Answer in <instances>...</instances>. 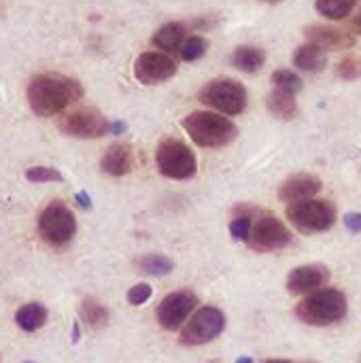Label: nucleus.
<instances>
[{
    "mask_svg": "<svg viewBox=\"0 0 361 363\" xmlns=\"http://www.w3.org/2000/svg\"><path fill=\"white\" fill-rule=\"evenodd\" d=\"M83 96V85L64 74H36L28 85V104L38 117H51Z\"/></svg>",
    "mask_w": 361,
    "mask_h": 363,
    "instance_id": "1",
    "label": "nucleus"
},
{
    "mask_svg": "<svg viewBox=\"0 0 361 363\" xmlns=\"http://www.w3.org/2000/svg\"><path fill=\"white\" fill-rule=\"evenodd\" d=\"M181 125L189 134V138L204 149L226 147L238 136L236 123L223 117L221 113L213 111H194L187 117H183Z\"/></svg>",
    "mask_w": 361,
    "mask_h": 363,
    "instance_id": "2",
    "label": "nucleus"
},
{
    "mask_svg": "<svg viewBox=\"0 0 361 363\" xmlns=\"http://www.w3.org/2000/svg\"><path fill=\"white\" fill-rule=\"evenodd\" d=\"M347 296L338 289H319L311 296H306L298 306L296 315L302 323L315 325V328H328L336 325L347 315Z\"/></svg>",
    "mask_w": 361,
    "mask_h": 363,
    "instance_id": "3",
    "label": "nucleus"
},
{
    "mask_svg": "<svg viewBox=\"0 0 361 363\" xmlns=\"http://www.w3.org/2000/svg\"><path fill=\"white\" fill-rule=\"evenodd\" d=\"M198 100L202 104L215 108L221 115H240L247 108L249 96H247V89L240 81L223 77V79L209 81L200 89Z\"/></svg>",
    "mask_w": 361,
    "mask_h": 363,
    "instance_id": "4",
    "label": "nucleus"
},
{
    "mask_svg": "<svg viewBox=\"0 0 361 363\" xmlns=\"http://www.w3.org/2000/svg\"><path fill=\"white\" fill-rule=\"evenodd\" d=\"M157 170L172 181H187L198 172V160L194 151L179 138H164L155 151Z\"/></svg>",
    "mask_w": 361,
    "mask_h": 363,
    "instance_id": "5",
    "label": "nucleus"
},
{
    "mask_svg": "<svg viewBox=\"0 0 361 363\" xmlns=\"http://www.w3.org/2000/svg\"><path fill=\"white\" fill-rule=\"evenodd\" d=\"M287 219L302 234L328 232L336 223V206L330 200H317V198L302 200V202L289 204Z\"/></svg>",
    "mask_w": 361,
    "mask_h": 363,
    "instance_id": "6",
    "label": "nucleus"
},
{
    "mask_svg": "<svg viewBox=\"0 0 361 363\" xmlns=\"http://www.w3.org/2000/svg\"><path fill=\"white\" fill-rule=\"evenodd\" d=\"M38 234L53 247L68 245L77 234V219L72 211L60 200L49 202L38 215Z\"/></svg>",
    "mask_w": 361,
    "mask_h": 363,
    "instance_id": "7",
    "label": "nucleus"
},
{
    "mask_svg": "<svg viewBox=\"0 0 361 363\" xmlns=\"http://www.w3.org/2000/svg\"><path fill=\"white\" fill-rule=\"evenodd\" d=\"M226 330V315L217 306H204L191 315V319L181 330V345L185 347H202L219 338Z\"/></svg>",
    "mask_w": 361,
    "mask_h": 363,
    "instance_id": "8",
    "label": "nucleus"
},
{
    "mask_svg": "<svg viewBox=\"0 0 361 363\" xmlns=\"http://www.w3.org/2000/svg\"><path fill=\"white\" fill-rule=\"evenodd\" d=\"M196 306H198V298L194 291H187V289L172 291L160 302V306L155 311L157 323L166 332H177L183 328V323L189 319V315H194Z\"/></svg>",
    "mask_w": 361,
    "mask_h": 363,
    "instance_id": "9",
    "label": "nucleus"
},
{
    "mask_svg": "<svg viewBox=\"0 0 361 363\" xmlns=\"http://www.w3.org/2000/svg\"><path fill=\"white\" fill-rule=\"evenodd\" d=\"M291 242H294L291 232L277 217L264 215L257 221H253V232H251V240H249V247L253 251L272 253V251H281V249L289 247Z\"/></svg>",
    "mask_w": 361,
    "mask_h": 363,
    "instance_id": "10",
    "label": "nucleus"
},
{
    "mask_svg": "<svg viewBox=\"0 0 361 363\" xmlns=\"http://www.w3.org/2000/svg\"><path fill=\"white\" fill-rule=\"evenodd\" d=\"M60 130L72 138H102L111 132V121L96 108H79L60 121Z\"/></svg>",
    "mask_w": 361,
    "mask_h": 363,
    "instance_id": "11",
    "label": "nucleus"
},
{
    "mask_svg": "<svg viewBox=\"0 0 361 363\" xmlns=\"http://www.w3.org/2000/svg\"><path fill=\"white\" fill-rule=\"evenodd\" d=\"M177 74V62L164 51H145L134 62V77L143 85H157Z\"/></svg>",
    "mask_w": 361,
    "mask_h": 363,
    "instance_id": "12",
    "label": "nucleus"
},
{
    "mask_svg": "<svg viewBox=\"0 0 361 363\" xmlns=\"http://www.w3.org/2000/svg\"><path fill=\"white\" fill-rule=\"evenodd\" d=\"M328 281H330V270L326 266H319V264L300 266L289 272L287 289L294 296H311V294L323 289Z\"/></svg>",
    "mask_w": 361,
    "mask_h": 363,
    "instance_id": "13",
    "label": "nucleus"
},
{
    "mask_svg": "<svg viewBox=\"0 0 361 363\" xmlns=\"http://www.w3.org/2000/svg\"><path fill=\"white\" fill-rule=\"evenodd\" d=\"M321 181L315 174H294L279 187V200L287 204H296L302 200H311L321 191Z\"/></svg>",
    "mask_w": 361,
    "mask_h": 363,
    "instance_id": "14",
    "label": "nucleus"
},
{
    "mask_svg": "<svg viewBox=\"0 0 361 363\" xmlns=\"http://www.w3.org/2000/svg\"><path fill=\"white\" fill-rule=\"evenodd\" d=\"M304 36H306V43H313L321 47L323 51H340V49H349L355 45V38L349 32H343L330 26H306Z\"/></svg>",
    "mask_w": 361,
    "mask_h": 363,
    "instance_id": "15",
    "label": "nucleus"
},
{
    "mask_svg": "<svg viewBox=\"0 0 361 363\" xmlns=\"http://www.w3.org/2000/svg\"><path fill=\"white\" fill-rule=\"evenodd\" d=\"M132 166H134V153L132 147L126 143L111 145L100 160V168L109 177H126L132 172Z\"/></svg>",
    "mask_w": 361,
    "mask_h": 363,
    "instance_id": "16",
    "label": "nucleus"
},
{
    "mask_svg": "<svg viewBox=\"0 0 361 363\" xmlns=\"http://www.w3.org/2000/svg\"><path fill=\"white\" fill-rule=\"evenodd\" d=\"M294 66L304 72H321L328 66V55L321 47L313 43H304L294 53Z\"/></svg>",
    "mask_w": 361,
    "mask_h": 363,
    "instance_id": "17",
    "label": "nucleus"
},
{
    "mask_svg": "<svg viewBox=\"0 0 361 363\" xmlns=\"http://www.w3.org/2000/svg\"><path fill=\"white\" fill-rule=\"evenodd\" d=\"M266 106H268V113L281 121H291L298 115L296 94H289V91H281V89L270 91L266 96Z\"/></svg>",
    "mask_w": 361,
    "mask_h": 363,
    "instance_id": "18",
    "label": "nucleus"
},
{
    "mask_svg": "<svg viewBox=\"0 0 361 363\" xmlns=\"http://www.w3.org/2000/svg\"><path fill=\"white\" fill-rule=\"evenodd\" d=\"M232 64L240 72L255 74L264 68L266 53H264V49H260L255 45H243V47H236V51L232 53Z\"/></svg>",
    "mask_w": 361,
    "mask_h": 363,
    "instance_id": "19",
    "label": "nucleus"
},
{
    "mask_svg": "<svg viewBox=\"0 0 361 363\" xmlns=\"http://www.w3.org/2000/svg\"><path fill=\"white\" fill-rule=\"evenodd\" d=\"M185 32H187V30H185L183 23L170 21V23L162 26V28L153 34L151 43H153L157 49H162L164 53L179 51V49L183 47V43H185Z\"/></svg>",
    "mask_w": 361,
    "mask_h": 363,
    "instance_id": "20",
    "label": "nucleus"
},
{
    "mask_svg": "<svg viewBox=\"0 0 361 363\" xmlns=\"http://www.w3.org/2000/svg\"><path fill=\"white\" fill-rule=\"evenodd\" d=\"M49 319V313L45 306L40 304H23L17 313H15V323L23 330V332H36L40 330Z\"/></svg>",
    "mask_w": 361,
    "mask_h": 363,
    "instance_id": "21",
    "label": "nucleus"
},
{
    "mask_svg": "<svg viewBox=\"0 0 361 363\" xmlns=\"http://www.w3.org/2000/svg\"><path fill=\"white\" fill-rule=\"evenodd\" d=\"M136 266L143 274L147 277H166L174 270V262L166 255H157V253H149L136 259Z\"/></svg>",
    "mask_w": 361,
    "mask_h": 363,
    "instance_id": "22",
    "label": "nucleus"
},
{
    "mask_svg": "<svg viewBox=\"0 0 361 363\" xmlns=\"http://www.w3.org/2000/svg\"><path fill=\"white\" fill-rule=\"evenodd\" d=\"M357 2L360 0H317L315 2V9L323 17H328L332 21H340V19L349 17L355 11Z\"/></svg>",
    "mask_w": 361,
    "mask_h": 363,
    "instance_id": "23",
    "label": "nucleus"
},
{
    "mask_svg": "<svg viewBox=\"0 0 361 363\" xmlns=\"http://www.w3.org/2000/svg\"><path fill=\"white\" fill-rule=\"evenodd\" d=\"M81 319H83L89 328L100 330V328L109 325V311H106V306H102L98 300L85 298V300L81 302Z\"/></svg>",
    "mask_w": 361,
    "mask_h": 363,
    "instance_id": "24",
    "label": "nucleus"
},
{
    "mask_svg": "<svg viewBox=\"0 0 361 363\" xmlns=\"http://www.w3.org/2000/svg\"><path fill=\"white\" fill-rule=\"evenodd\" d=\"M251 232H253V215L251 211H243L236 213V217L230 223V234L236 242H247L251 240Z\"/></svg>",
    "mask_w": 361,
    "mask_h": 363,
    "instance_id": "25",
    "label": "nucleus"
},
{
    "mask_svg": "<svg viewBox=\"0 0 361 363\" xmlns=\"http://www.w3.org/2000/svg\"><path fill=\"white\" fill-rule=\"evenodd\" d=\"M272 83L277 85V89H281V91H289V94H298L302 87H304V83H302V79L296 74V72H291V70H287V68H281V70H274L272 72Z\"/></svg>",
    "mask_w": 361,
    "mask_h": 363,
    "instance_id": "26",
    "label": "nucleus"
},
{
    "mask_svg": "<svg viewBox=\"0 0 361 363\" xmlns=\"http://www.w3.org/2000/svg\"><path fill=\"white\" fill-rule=\"evenodd\" d=\"M206 49H209V40L204 36L194 34V36L185 38L183 47L179 49V53H181V57L185 62H196V60H200L206 53Z\"/></svg>",
    "mask_w": 361,
    "mask_h": 363,
    "instance_id": "27",
    "label": "nucleus"
},
{
    "mask_svg": "<svg viewBox=\"0 0 361 363\" xmlns=\"http://www.w3.org/2000/svg\"><path fill=\"white\" fill-rule=\"evenodd\" d=\"M26 179L30 183H62L64 181L62 172L51 166H32L26 170Z\"/></svg>",
    "mask_w": 361,
    "mask_h": 363,
    "instance_id": "28",
    "label": "nucleus"
},
{
    "mask_svg": "<svg viewBox=\"0 0 361 363\" xmlns=\"http://www.w3.org/2000/svg\"><path fill=\"white\" fill-rule=\"evenodd\" d=\"M336 77L343 81H355L361 77V57L360 55H347L336 66Z\"/></svg>",
    "mask_w": 361,
    "mask_h": 363,
    "instance_id": "29",
    "label": "nucleus"
},
{
    "mask_svg": "<svg viewBox=\"0 0 361 363\" xmlns=\"http://www.w3.org/2000/svg\"><path fill=\"white\" fill-rule=\"evenodd\" d=\"M151 296H153L151 285L138 283V285H134V287L128 291V302H130L132 306H143V304H147V302L151 300Z\"/></svg>",
    "mask_w": 361,
    "mask_h": 363,
    "instance_id": "30",
    "label": "nucleus"
},
{
    "mask_svg": "<svg viewBox=\"0 0 361 363\" xmlns=\"http://www.w3.org/2000/svg\"><path fill=\"white\" fill-rule=\"evenodd\" d=\"M345 228L351 234H360L361 232V213H347L345 215Z\"/></svg>",
    "mask_w": 361,
    "mask_h": 363,
    "instance_id": "31",
    "label": "nucleus"
},
{
    "mask_svg": "<svg viewBox=\"0 0 361 363\" xmlns=\"http://www.w3.org/2000/svg\"><path fill=\"white\" fill-rule=\"evenodd\" d=\"M77 204H79L81 208H85V211L91 208V200H89L87 191H79V194H77Z\"/></svg>",
    "mask_w": 361,
    "mask_h": 363,
    "instance_id": "32",
    "label": "nucleus"
},
{
    "mask_svg": "<svg viewBox=\"0 0 361 363\" xmlns=\"http://www.w3.org/2000/svg\"><path fill=\"white\" fill-rule=\"evenodd\" d=\"M111 132H113V134H121V132H126V123H123V121H115V123H111Z\"/></svg>",
    "mask_w": 361,
    "mask_h": 363,
    "instance_id": "33",
    "label": "nucleus"
},
{
    "mask_svg": "<svg viewBox=\"0 0 361 363\" xmlns=\"http://www.w3.org/2000/svg\"><path fill=\"white\" fill-rule=\"evenodd\" d=\"M353 28L357 30V34H360V36H361V13H360V15H357V17H355V21H353Z\"/></svg>",
    "mask_w": 361,
    "mask_h": 363,
    "instance_id": "34",
    "label": "nucleus"
},
{
    "mask_svg": "<svg viewBox=\"0 0 361 363\" xmlns=\"http://www.w3.org/2000/svg\"><path fill=\"white\" fill-rule=\"evenodd\" d=\"M72 330H74V332H72V342H77V340H79V336H81V334H79V325L74 323V328H72Z\"/></svg>",
    "mask_w": 361,
    "mask_h": 363,
    "instance_id": "35",
    "label": "nucleus"
},
{
    "mask_svg": "<svg viewBox=\"0 0 361 363\" xmlns=\"http://www.w3.org/2000/svg\"><path fill=\"white\" fill-rule=\"evenodd\" d=\"M236 363H253V359H251V357H238Z\"/></svg>",
    "mask_w": 361,
    "mask_h": 363,
    "instance_id": "36",
    "label": "nucleus"
},
{
    "mask_svg": "<svg viewBox=\"0 0 361 363\" xmlns=\"http://www.w3.org/2000/svg\"><path fill=\"white\" fill-rule=\"evenodd\" d=\"M264 363H291L289 359H268V362Z\"/></svg>",
    "mask_w": 361,
    "mask_h": 363,
    "instance_id": "37",
    "label": "nucleus"
},
{
    "mask_svg": "<svg viewBox=\"0 0 361 363\" xmlns=\"http://www.w3.org/2000/svg\"><path fill=\"white\" fill-rule=\"evenodd\" d=\"M262 2H268V4H279V2H283V0H262Z\"/></svg>",
    "mask_w": 361,
    "mask_h": 363,
    "instance_id": "38",
    "label": "nucleus"
},
{
    "mask_svg": "<svg viewBox=\"0 0 361 363\" xmlns=\"http://www.w3.org/2000/svg\"><path fill=\"white\" fill-rule=\"evenodd\" d=\"M23 363H34V362H23Z\"/></svg>",
    "mask_w": 361,
    "mask_h": 363,
    "instance_id": "39",
    "label": "nucleus"
}]
</instances>
